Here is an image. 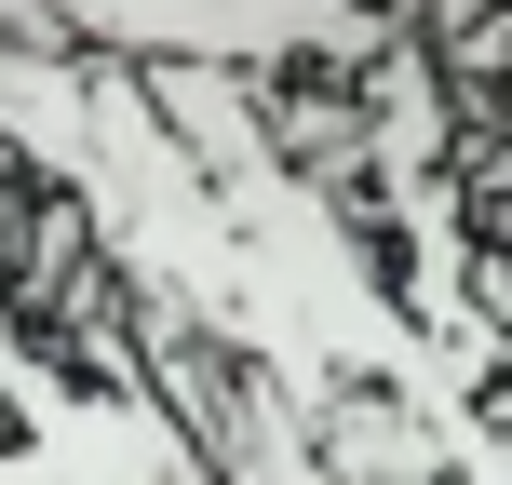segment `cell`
Returning <instances> with one entry per match:
<instances>
[]
</instances>
